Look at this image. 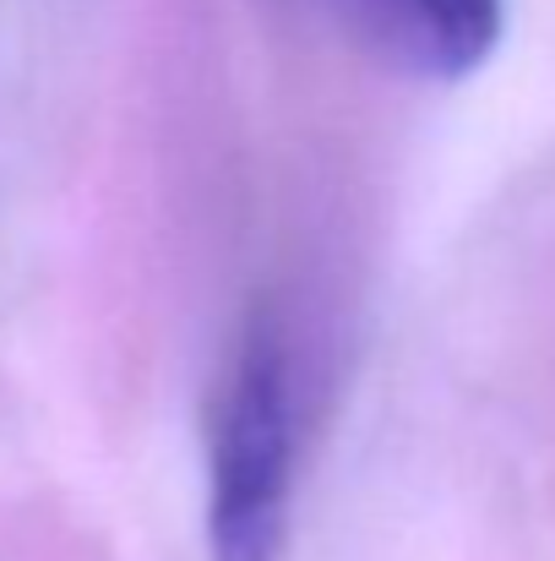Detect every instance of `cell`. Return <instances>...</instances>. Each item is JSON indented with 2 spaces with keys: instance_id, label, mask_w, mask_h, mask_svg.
<instances>
[{
  "instance_id": "cell-2",
  "label": "cell",
  "mask_w": 555,
  "mask_h": 561,
  "mask_svg": "<svg viewBox=\"0 0 555 561\" xmlns=\"http://www.w3.org/2000/svg\"><path fill=\"white\" fill-rule=\"evenodd\" d=\"M316 16L360 38L414 77H469L501 38L507 0H305Z\"/></svg>"
},
{
  "instance_id": "cell-1",
  "label": "cell",
  "mask_w": 555,
  "mask_h": 561,
  "mask_svg": "<svg viewBox=\"0 0 555 561\" xmlns=\"http://www.w3.org/2000/svg\"><path fill=\"white\" fill-rule=\"evenodd\" d=\"M294 350L273 311L251 317L212 409L207 551L212 561H284L294 507Z\"/></svg>"
}]
</instances>
